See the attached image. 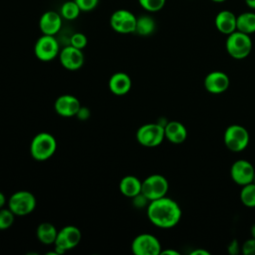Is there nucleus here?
Returning a JSON list of instances; mask_svg holds the SVG:
<instances>
[{
    "mask_svg": "<svg viewBox=\"0 0 255 255\" xmlns=\"http://www.w3.org/2000/svg\"><path fill=\"white\" fill-rule=\"evenodd\" d=\"M240 199L246 207H255V183L251 182L242 186Z\"/></svg>",
    "mask_w": 255,
    "mask_h": 255,
    "instance_id": "393cba45",
    "label": "nucleus"
},
{
    "mask_svg": "<svg viewBox=\"0 0 255 255\" xmlns=\"http://www.w3.org/2000/svg\"><path fill=\"white\" fill-rule=\"evenodd\" d=\"M146 214L154 226L166 229L174 227L179 222L182 211L175 200L163 196L149 201L146 206Z\"/></svg>",
    "mask_w": 255,
    "mask_h": 255,
    "instance_id": "f257e3e1",
    "label": "nucleus"
},
{
    "mask_svg": "<svg viewBox=\"0 0 255 255\" xmlns=\"http://www.w3.org/2000/svg\"><path fill=\"white\" fill-rule=\"evenodd\" d=\"M91 116V111L89 110V108L87 107H82L80 108V110L78 111L76 117L80 120V121H87Z\"/></svg>",
    "mask_w": 255,
    "mask_h": 255,
    "instance_id": "473e14b6",
    "label": "nucleus"
},
{
    "mask_svg": "<svg viewBox=\"0 0 255 255\" xmlns=\"http://www.w3.org/2000/svg\"><path fill=\"white\" fill-rule=\"evenodd\" d=\"M204 88L210 94H222L230 85V80L227 74L221 71H213L204 78Z\"/></svg>",
    "mask_w": 255,
    "mask_h": 255,
    "instance_id": "4468645a",
    "label": "nucleus"
},
{
    "mask_svg": "<svg viewBox=\"0 0 255 255\" xmlns=\"http://www.w3.org/2000/svg\"><path fill=\"white\" fill-rule=\"evenodd\" d=\"M63 18L59 12L49 10L42 14L39 20V28L44 35L55 36L62 28Z\"/></svg>",
    "mask_w": 255,
    "mask_h": 255,
    "instance_id": "dca6fc26",
    "label": "nucleus"
},
{
    "mask_svg": "<svg viewBox=\"0 0 255 255\" xmlns=\"http://www.w3.org/2000/svg\"><path fill=\"white\" fill-rule=\"evenodd\" d=\"M61 65L69 71H77L81 69L85 63V55L83 50L68 45L61 49L59 53Z\"/></svg>",
    "mask_w": 255,
    "mask_h": 255,
    "instance_id": "f8f14e48",
    "label": "nucleus"
},
{
    "mask_svg": "<svg viewBox=\"0 0 255 255\" xmlns=\"http://www.w3.org/2000/svg\"><path fill=\"white\" fill-rule=\"evenodd\" d=\"M119 188L123 195L132 198L141 192V180L135 175H126L121 179Z\"/></svg>",
    "mask_w": 255,
    "mask_h": 255,
    "instance_id": "aec40b11",
    "label": "nucleus"
},
{
    "mask_svg": "<svg viewBox=\"0 0 255 255\" xmlns=\"http://www.w3.org/2000/svg\"><path fill=\"white\" fill-rule=\"evenodd\" d=\"M57 235L58 230L51 222H42L36 229V236L38 240L45 245L54 244Z\"/></svg>",
    "mask_w": 255,
    "mask_h": 255,
    "instance_id": "412c9836",
    "label": "nucleus"
},
{
    "mask_svg": "<svg viewBox=\"0 0 255 255\" xmlns=\"http://www.w3.org/2000/svg\"><path fill=\"white\" fill-rule=\"evenodd\" d=\"M132 199V204L137 207V208H142V207H146L149 203V200L140 192L139 194L135 195L134 197L131 198Z\"/></svg>",
    "mask_w": 255,
    "mask_h": 255,
    "instance_id": "7c9ffc66",
    "label": "nucleus"
},
{
    "mask_svg": "<svg viewBox=\"0 0 255 255\" xmlns=\"http://www.w3.org/2000/svg\"><path fill=\"white\" fill-rule=\"evenodd\" d=\"M15 214L7 208H0V230H6L10 228L15 220Z\"/></svg>",
    "mask_w": 255,
    "mask_h": 255,
    "instance_id": "a878e982",
    "label": "nucleus"
},
{
    "mask_svg": "<svg viewBox=\"0 0 255 255\" xmlns=\"http://www.w3.org/2000/svg\"><path fill=\"white\" fill-rule=\"evenodd\" d=\"M210 253L205 249H195L190 252V255H209Z\"/></svg>",
    "mask_w": 255,
    "mask_h": 255,
    "instance_id": "72a5a7b5",
    "label": "nucleus"
},
{
    "mask_svg": "<svg viewBox=\"0 0 255 255\" xmlns=\"http://www.w3.org/2000/svg\"><path fill=\"white\" fill-rule=\"evenodd\" d=\"M81 108V103L78 98L73 95H62L57 98L54 104L56 113L64 118L76 117L78 111Z\"/></svg>",
    "mask_w": 255,
    "mask_h": 255,
    "instance_id": "2eb2a0df",
    "label": "nucleus"
},
{
    "mask_svg": "<svg viewBox=\"0 0 255 255\" xmlns=\"http://www.w3.org/2000/svg\"><path fill=\"white\" fill-rule=\"evenodd\" d=\"M246 5L251 8V9H255V0H244Z\"/></svg>",
    "mask_w": 255,
    "mask_h": 255,
    "instance_id": "e433bc0d",
    "label": "nucleus"
},
{
    "mask_svg": "<svg viewBox=\"0 0 255 255\" xmlns=\"http://www.w3.org/2000/svg\"><path fill=\"white\" fill-rule=\"evenodd\" d=\"M109 89L116 96H125L131 89V79L125 72L113 74L109 80Z\"/></svg>",
    "mask_w": 255,
    "mask_h": 255,
    "instance_id": "a211bd4d",
    "label": "nucleus"
},
{
    "mask_svg": "<svg viewBox=\"0 0 255 255\" xmlns=\"http://www.w3.org/2000/svg\"><path fill=\"white\" fill-rule=\"evenodd\" d=\"M81 239L82 233L78 227L75 225L64 226L58 231V235L54 243L55 254L61 255L71 249H74L78 246Z\"/></svg>",
    "mask_w": 255,
    "mask_h": 255,
    "instance_id": "423d86ee",
    "label": "nucleus"
},
{
    "mask_svg": "<svg viewBox=\"0 0 255 255\" xmlns=\"http://www.w3.org/2000/svg\"><path fill=\"white\" fill-rule=\"evenodd\" d=\"M136 17L132 12L127 9L116 10L110 18L112 29L120 34L134 33Z\"/></svg>",
    "mask_w": 255,
    "mask_h": 255,
    "instance_id": "9b49d317",
    "label": "nucleus"
},
{
    "mask_svg": "<svg viewBox=\"0 0 255 255\" xmlns=\"http://www.w3.org/2000/svg\"><path fill=\"white\" fill-rule=\"evenodd\" d=\"M225 48L230 57L236 60H242L249 56L252 50V40L250 35L238 30L227 35Z\"/></svg>",
    "mask_w": 255,
    "mask_h": 255,
    "instance_id": "7ed1b4c3",
    "label": "nucleus"
},
{
    "mask_svg": "<svg viewBox=\"0 0 255 255\" xmlns=\"http://www.w3.org/2000/svg\"><path fill=\"white\" fill-rule=\"evenodd\" d=\"M74 1L77 3L81 11H84V12H89L94 10L100 2V0H74Z\"/></svg>",
    "mask_w": 255,
    "mask_h": 255,
    "instance_id": "c85d7f7f",
    "label": "nucleus"
},
{
    "mask_svg": "<svg viewBox=\"0 0 255 255\" xmlns=\"http://www.w3.org/2000/svg\"><path fill=\"white\" fill-rule=\"evenodd\" d=\"M227 251L230 255H237L241 251V246L239 245L237 239H233L229 243V245L227 247Z\"/></svg>",
    "mask_w": 255,
    "mask_h": 255,
    "instance_id": "2f4dec72",
    "label": "nucleus"
},
{
    "mask_svg": "<svg viewBox=\"0 0 255 255\" xmlns=\"http://www.w3.org/2000/svg\"><path fill=\"white\" fill-rule=\"evenodd\" d=\"M214 24L221 34L227 36L237 30V16L230 10H221L216 14Z\"/></svg>",
    "mask_w": 255,
    "mask_h": 255,
    "instance_id": "f3484780",
    "label": "nucleus"
},
{
    "mask_svg": "<svg viewBox=\"0 0 255 255\" xmlns=\"http://www.w3.org/2000/svg\"><path fill=\"white\" fill-rule=\"evenodd\" d=\"M142 9L147 12H157L163 8L166 0H137Z\"/></svg>",
    "mask_w": 255,
    "mask_h": 255,
    "instance_id": "bb28decb",
    "label": "nucleus"
},
{
    "mask_svg": "<svg viewBox=\"0 0 255 255\" xmlns=\"http://www.w3.org/2000/svg\"><path fill=\"white\" fill-rule=\"evenodd\" d=\"M251 236L255 238V223H253L251 226Z\"/></svg>",
    "mask_w": 255,
    "mask_h": 255,
    "instance_id": "4c0bfd02",
    "label": "nucleus"
},
{
    "mask_svg": "<svg viewBox=\"0 0 255 255\" xmlns=\"http://www.w3.org/2000/svg\"><path fill=\"white\" fill-rule=\"evenodd\" d=\"M60 45L55 36L42 35L35 43L34 54L42 62H49L59 56Z\"/></svg>",
    "mask_w": 255,
    "mask_h": 255,
    "instance_id": "1a4fd4ad",
    "label": "nucleus"
},
{
    "mask_svg": "<svg viewBox=\"0 0 255 255\" xmlns=\"http://www.w3.org/2000/svg\"><path fill=\"white\" fill-rule=\"evenodd\" d=\"M57 149V140L50 132L37 133L30 143L31 156L37 161H45L52 157Z\"/></svg>",
    "mask_w": 255,
    "mask_h": 255,
    "instance_id": "f03ea898",
    "label": "nucleus"
},
{
    "mask_svg": "<svg viewBox=\"0 0 255 255\" xmlns=\"http://www.w3.org/2000/svg\"><path fill=\"white\" fill-rule=\"evenodd\" d=\"M237 30L251 35L255 33V13L243 12L237 16Z\"/></svg>",
    "mask_w": 255,
    "mask_h": 255,
    "instance_id": "4be33fe9",
    "label": "nucleus"
},
{
    "mask_svg": "<svg viewBox=\"0 0 255 255\" xmlns=\"http://www.w3.org/2000/svg\"><path fill=\"white\" fill-rule=\"evenodd\" d=\"M165 138L174 144L182 143L187 137V129L183 124L177 121L167 122L164 126Z\"/></svg>",
    "mask_w": 255,
    "mask_h": 255,
    "instance_id": "6ab92c4d",
    "label": "nucleus"
},
{
    "mask_svg": "<svg viewBox=\"0 0 255 255\" xmlns=\"http://www.w3.org/2000/svg\"><path fill=\"white\" fill-rule=\"evenodd\" d=\"M159 255H179V252L173 249H165V250H161Z\"/></svg>",
    "mask_w": 255,
    "mask_h": 255,
    "instance_id": "f704fd0d",
    "label": "nucleus"
},
{
    "mask_svg": "<svg viewBox=\"0 0 255 255\" xmlns=\"http://www.w3.org/2000/svg\"><path fill=\"white\" fill-rule=\"evenodd\" d=\"M6 202H7V199H6L5 194L2 191H0V208H3L4 205L6 204Z\"/></svg>",
    "mask_w": 255,
    "mask_h": 255,
    "instance_id": "c9c22d12",
    "label": "nucleus"
},
{
    "mask_svg": "<svg viewBox=\"0 0 255 255\" xmlns=\"http://www.w3.org/2000/svg\"><path fill=\"white\" fill-rule=\"evenodd\" d=\"M168 187L167 179L158 173L150 174L141 181V193L149 201L166 196Z\"/></svg>",
    "mask_w": 255,
    "mask_h": 255,
    "instance_id": "6e6552de",
    "label": "nucleus"
},
{
    "mask_svg": "<svg viewBox=\"0 0 255 255\" xmlns=\"http://www.w3.org/2000/svg\"><path fill=\"white\" fill-rule=\"evenodd\" d=\"M81 12H82L81 9L79 8V6L77 5V3L74 0L64 2L61 5L60 11H59L62 18L65 20H69V21L77 19Z\"/></svg>",
    "mask_w": 255,
    "mask_h": 255,
    "instance_id": "b1692460",
    "label": "nucleus"
},
{
    "mask_svg": "<svg viewBox=\"0 0 255 255\" xmlns=\"http://www.w3.org/2000/svg\"><path fill=\"white\" fill-rule=\"evenodd\" d=\"M250 135L246 128L240 125H231L227 127L223 134V140L226 147L234 152L244 150L249 143Z\"/></svg>",
    "mask_w": 255,
    "mask_h": 255,
    "instance_id": "0eeeda50",
    "label": "nucleus"
},
{
    "mask_svg": "<svg viewBox=\"0 0 255 255\" xmlns=\"http://www.w3.org/2000/svg\"><path fill=\"white\" fill-rule=\"evenodd\" d=\"M87 44H88V39L84 33H81V32L74 33L70 38V45L78 49H81V50L85 49Z\"/></svg>",
    "mask_w": 255,
    "mask_h": 255,
    "instance_id": "cd10ccee",
    "label": "nucleus"
},
{
    "mask_svg": "<svg viewBox=\"0 0 255 255\" xmlns=\"http://www.w3.org/2000/svg\"><path fill=\"white\" fill-rule=\"evenodd\" d=\"M137 142L145 147H154L159 145L163 139L164 127L158 123H149L140 126L135 133Z\"/></svg>",
    "mask_w": 255,
    "mask_h": 255,
    "instance_id": "39448f33",
    "label": "nucleus"
},
{
    "mask_svg": "<svg viewBox=\"0 0 255 255\" xmlns=\"http://www.w3.org/2000/svg\"><path fill=\"white\" fill-rule=\"evenodd\" d=\"M211 1L216 2V3H221V2H224V1H226V0H211Z\"/></svg>",
    "mask_w": 255,
    "mask_h": 255,
    "instance_id": "58836bf2",
    "label": "nucleus"
},
{
    "mask_svg": "<svg viewBox=\"0 0 255 255\" xmlns=\"http://www.w3.org/2000/svg\"><path fill=\"white\" fill-rule=\"evenodd\" d=\"M7 204L16 216H26L35 210L37 199L28 190H18L9 197Z\"/></svg>",
    "mask_w": 255,
    "mask_h": 255,
    "instance_id": "20e7f679",
    "label": "nucleus"
},
{
    "mask_svg": "<svg viewBox=\"0 0 255 255\" xmlns=\"http://www.w3.org/2000/svg\"><path fill=\"white\" fill-rule=\"evenodd\" d=\"M253 183H255V174H254V177H253V181H252Z\"/></svg>",
    "mask_w": 255,
    "mask_h": 255,
    "instance_id": "ea45409f",
    "label": "nucleus"
},
{
    "mask_svg": "<svg viewBox=\"0 0 255 255\" xmlns=\"http://www.w3.org/2000/svg\"><path fill=\"white\" fill-rule=\"evenodd\" d=\"M241 252L244 255H255V238L246 240L241 246Z\"/></svg>",
    "mask_w": 255,
    "mask_h": 255,
    "instance_id": "c756f323",
    "label": "nucleus"
},
{
    "mask_svg": "<svg viewBox=\"0 0 255 255\" xmlns=\"http://www.w3.org/2000/svg\"><path fill=\"white\" fill-rule=\"evenodd\" d=\"M255 168L252 163L246 159H238L231 165L230 176L232 180L240 185H246L253 181Z\"/></svg>",
    "mask_w": 255,
    "mask_h": 255,
    "instance_id": "ddd939ff",
    "label": "nucleus"
},
{
    "mask_svg": "<svg viewBox=\"0 0 255 255\" xmlns=\"http://www.w3.org/2000/svg\"><path fill=\"white\" fill-rule=\"evenodd\" d=\"M156 24L152 17L149 15H141L136 17V24H135V31L134 33L140 36H149L155 30Z\"/></svg>",
    "mask_w": 255,
    "mask_h": 255,
    "instance_id": "5701e85b",
    "label": "nucleus"
},
{
    "mask_svg": "<svg viewBox=\"0 0 255 255\" xmlns=\"http://www.w3.org/2000/svg\"><path fill=\"white\" fill-rule=\"evenodd\" d=\"M130 249L134 255H159L162 250L159 240L149 233H141L135 236Z\"/></svg>",
    "mask_w": 255,
    "mask_h": 255,
    "instance_id": "9d476101",
    "label": "nucleus"
}]
</instances>
